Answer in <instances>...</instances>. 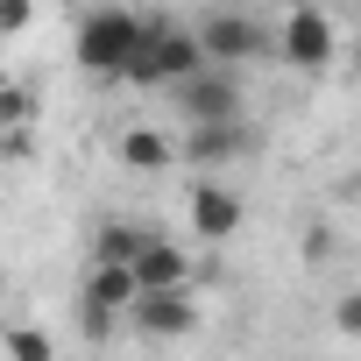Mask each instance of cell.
<instances>
[{
  "label": "cell",
  "instance_id": "obj_1",
  "mask_svg": "<svg viewBox=\"0 0 361 361\" xmlns=\"http://www.w3.org/2000/svg\"><path fill=\"white\" fill-rule=\"evenodd\" d=\"M192 71H206V43H199V29H185V22H170V15H149V36H142V50L128 57V71H121V85H177V78H192Z\"/></svg>",
  "mask_w": 361,
  "mask_h": 361
},
{
  "label": "cell",
  "instance_id": "obj_2",
  "mask_svg": "<svg viewBox=\"0 0 361 361\" xmlns=\"http://www.w3.org/2000/svg\"><path fill=\"white\" fill-rule=\"evenodd\" d=\"M142 36H149V15H135V8H92L78 22V36H71V57L92 78H121L128 57L142 50Z\"/></svg>",
  "mask_w": 361,
  "mask_h": 361
},
{
  "label": "cell",
  "instance_id": "obj_3",
  "mask_svg": "<svg viewBox=\"0 0 361 361\" xmlns=\"http://www.w3.org/2000/svg\"><path fill=\"white\" fill-rule=\"evenodd\" d=\"M199 43H206V64H227V71H241V64H255L262 50H269V29H262V15H248V8H206L199 22Z\"/></svg>",
  "mask_w": 361,
  "mask_h": 361
},
{
  "label": "cell",
  "instance_id": "obj_4",
  "mask_svg": "<svg viewBox=\"0 0 361 361\" xmlns=\"http://www.w3.org/2000/svg\"><path fill=\"white\" fill-rule=\"evenodd\" d=\"M276 57L290 71H326L333 64V22H326L319 0H298V8L276 22Z\"/></svg>",
  "mask_w": 361,
  "mask_h": 361
},
{
  "label": "cell",
  "instance_id": "obj_5",
  "mask_svg": "<svg viewBox=\"0 0 361 361\" xmlns=\"http://www.w3.org/2000/svg\"><path fill=\"white\" fill-rule=\"evenodd\" d=\"M170 92H177V114L185 121H241V85H234L227 64H206L192 78H177Z\"/></svg>",
  "mask_w": 361,
  "mask_h": 361
},
{
  "label": "cell",
  "instance_id": "obj_6",
  "mask_svg": "<svg viewBox=\"0 0 361 361\" xmlns=\"http://www.w3.org/2000/svg\"><path fill=\"white\" fill-rule=\"evenodd\" d=\"M128 319H135V333H142V340H185V333L199 326L192 283H177V290H142V298L128 305Z\"/></svg>",
  "mask_w": 361,
  "mask_h": 361
},
{
  "label": "cell",
  "instance_id": "obj_7",
  "mask_svg": "<svg viewBox=\"0 0 361 361\" xmlns=\"http://www.w3.org/2000/svg\"><path fill=\"white\" fill-rule=\"evenodd\" d=\"M192 234H199L206 248H213V241H234V234H241V199H234V192L220 185L213 170H206L199 185H192Z\"/></svg>",
  "mask_w": 361,
  "mask_h": 361
},
{
  "label": "cell",
  "instance_id": "obj_8",
  "mask_svg": "<svg viewBox=\"0 0 361 361\" xmlns=\"http://www.w3.org/2000/svg\"><path fill=\"white\" fill-rule=\"evenodd\" d=\"M142 298V276H135V262H106V255H92V269H85V283H78V305L85 312H128Z\"/></svg>",
  "mask_w": 361,
  "mask_h": 361
},
{
  "label": "cell",
  "instance_id": "obj_9",
  "mask_svg": "<svg viewBox=\"0 0 361 361\" xmlns=\"http://www.w3.org/2000/svg\"><path fill=\"white\" fill-rule=\"evenodd\" d=\"M248 149V121H192V135L177 142V156H185L192 170H220Z\"/></svg>",
  "mask_w": 361,
  "mask_h": 361
},
{
  "label": "cell",
  "instance_id": "obj_10",
  "mask_svg": "<svg viewBox=\"0 0 361 361\" xmlns=\"http://www.w3.org/2000/svg\"><path fill=\"white\" fill-rule=\"evenodd\" d=\"M135 276H142V290H177V283H192V255L170 234H149L135 248Z\"/></svg>",
  "mask_w": 361,
  "mask_h": 361
},
{
  "label": "cell",
  "instance_id": "obj_11",
  "mask_svg": "<svg viewBox=\"0 0 361 361\" xmlns=\"http://www.w3.org/2000/svg\"><path fill=\"white\" fill-rule=\"evenodd\" d=\"M114 149H121V163H128V170H170V163H177V142H163L156 128H121V142H114Z\"/></svg>",
  "mask_w": 361,
  "mask_h": 361
},
{
  "label": "cell",
  "instance_id": "obj_12",
  "mask_svg": "<svg viewBox=\"0 0 361 361\" xmlns=\"http://www.w3.org/2000/svg\"><path fill=\"white\" fill-rule=\"evenodd\" d=\"M142 241H149V227H135V220H106V227L92 234V255H106V262H135Z\"/></svg>",
  "mask_w": 361,
  "mask_h": 361
},
{
  "label": "cell",
  "instance_id": "obj_13",
  "mask_svg": "<svg viewBox=\"0 0 361 361\" xmlns=\"http://www.w3.org/2000/svg\"><path fill=\"white\" fill-rule=\"evenodd\" d=\"M8 128H36V92L15 85V78H0V135Z\"/></svg>",
  "mask_w": 361,
  "mask_h": 361
},
{
  "label": "cell",
  "instance_id": "obj_14",
  "mask_svg": "<svg viewBox=\"0 0 361 361\" xmlns=\"http://www.w3.org/2000/svg\"><path fill=\"white\" fill-rule=\"evenodd\" d=\"M0 347H8L15 361H50V354H57V340H50L43 326H8V333H0Z\"/></svg>",
  "mask_w": 361,
  "mask_h": 361
},
{
  "label": "cell",
  "instance_id": "obj_15",
  "mask_svg": "<svg viewBox=\"0 0 361 361\" xmlns=\"http://www.w3.org/2000/svg\"><path fill=\"white\" fill-rule=\"evenodd\" d=\"M36 22V0H0V36H22Z\"/></svg>",
  "mask_w": 361,
  "mask_h": 361
},
{
  "label": "cell",
  "instance_id": "obj_16",
  "mask_svg": "<svg viewBox=\"0 0 361 361\" xmlns=\"http://www.w3.org/2000/svg\"><path fill=\"white\" fill-rule=\"evenodd\" d=\"M333 326H340L347 340H361V290H347V298L333 305Z\"/></svg>",
  "mask_w": 361,
  "mask_h": 361
}]
</instances>
